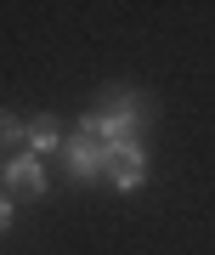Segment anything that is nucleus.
Instances as JSON below:
<instances>
[{"label":"nucleus","instance_id":"1","mask_svg":"<svg viewBox=\"0 0 215 255\" xmlns=\"http://www.w3.org/2000/svg\"><path fill=\"white\" fill-rule=\"evenodd\" d=\"M108 153H113V147H102L97 136H85V130H74V136L63 142V164L80 176V182H97V176H108Z\"/></svg>","mask_w":215,"mask_h":255},{"label":"nucleus","instance_id":"2","mask_svg":"<svg viewBox=\"0 0 215 255\" xmlns=\"http://www.w3.org/2000/svg\"><path fill=\"white\" fill-rule=\"evenodd\" d=\"M108 176H113V187H142V176H147V153H142V142L136 147H113L108 153Z\"/></svg>","mask_w":215,"mask_h":255},{"label":"nucleus","instance_id":"3","mask_svg":"<svg viewBox=\"0 0 215 255\" xmlns=\"http://www.w3.org/2000/svg\"><path fill=\"white\" fill-rule=\"evenodd\" d=\"M6 187L11 193H45V170H40V159L34 153H17L6 164Z\"/></svg>","mask_w":215,"mask_h":255},{"label":"nucleus","instance_id":"4","mask_svg":"<svg viewBox=\"0 0 215 255\" xmlns=\"http://www.w3.org/2000/svg\"><path fill=\"white\" fill-rule=\"evenodd\" d=\"M23 136H28V153L45 159V153H63V125H57L51 114H40L34 125H23Z\"/></svg>","mask_w":215,"mask_h":255},{"label":"nucleus","instance_id":"5","mask_svg":"<svg viewBox=\"0 0 215 255\" xmlns=\"http://www.w3.org/2000/svg\"><path fill=\"white\" fill-rule=\"evenodd\" d=\"M17 136H23V125L11 114H0V142H17Z\"/></svg>","mask_w":215,"mask_h":255},{"label":"nucleus","instance_id":"6","mask_svg":"<svg viewBox=\"0 0 215 255\" xmlns=\"http://www.w3.org/2000/svg\"><path fill=\"white\" fill-rule=\"evenodd\" d=\"M6 221H11V204H6V199H0V233H6Z\"/></svg>","mask_w":215,"mask_h":255}]
</instances>
